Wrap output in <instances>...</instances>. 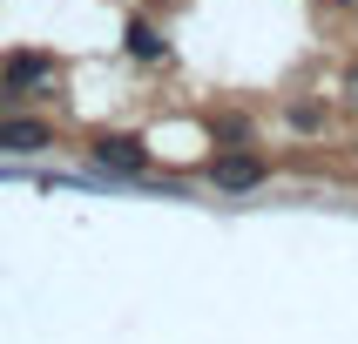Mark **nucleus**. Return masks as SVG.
I'll return each mask as SVG.
<instances>
[{"instance_id": "nucleus-1", "label": "nucleus", "mask_w": 358, "mask_h": 344, "mask_svg": "<svg viewBox=\"0 0 358 344\" xmlns=\"http://www.w3.org/2000/svg\"><path fill=\"white\" fill-rule=\"evenodd\" d=\"M0 149H14V156H41V149H55V128L48 121H0Z\"/></svg>"}, {"instance_id": "nucleus-2", "label": "nucleus", "mask_w": 358, "mask_h": 344, "mask_svg": "<svg viewBox=\"0 0 358 344\" xmlns=\"http://www.w3.org/2000/svg\"><path fill=\"white\" fill-rule=\"evenodd\" d=\"M95 162H101V169H129V176H136L142 162H149V149H142V135H101L95 142Z\"/></svg>"}, {"instance_id": "nucleus-4", "label": "nucleus", "mask_w": 358, "mask_h": 344, "mask_svg": "<svg viewBox=\"0 0 358 344\" xmlns=\"http://www.w3.org/2000/svg\"><path fill=\"white\" fill-rule=\"evenodd\" d=\"M129 54L136 61H162V34L149 27V20H129Z\"/></svg>"}, {"instance_id": "nucleus-5", "label": "nucleus", "mask_w": 358, "mask_h": 344, "mask_svg": "<svg viewBox=\"0 0 358 344\" xmlns=\"http://www.w3.org/2000/svg\"><path fill=\"white\" fill-rule=\"evenodd\" d=\"M48 75V61L41 54H20V61H7V88H27V81H41Z\"/></svg>"}, {"instance_id": "nucleus-3", "label": "nucleus", "mask_w": 358, "mask_h": 344, "mask_svg": "<svg viewBox=\"0 0 358 344\" xmlns=\"http://www.w3.org/2000/svg\"><path fill=\"white\" fill-rule=\"evenodd\" d=\"M210 182H217V189H257L264 182V156H223L217 169H210Z\"/></svg>"}, {"instance_id": "nucleus-6", "label": "nucleus", "mask_w": 358, "mask_h": 344, "mask_svg": "<svg viewBox=\"0 0 358 344\" xmlns=\"http://www.w3.org/2000/svg\"><path fill=\"white\" fill-rule=\"evenodd\" d=\"M352 101H358V68H352Z\"/></svg>"}]
</instances>
